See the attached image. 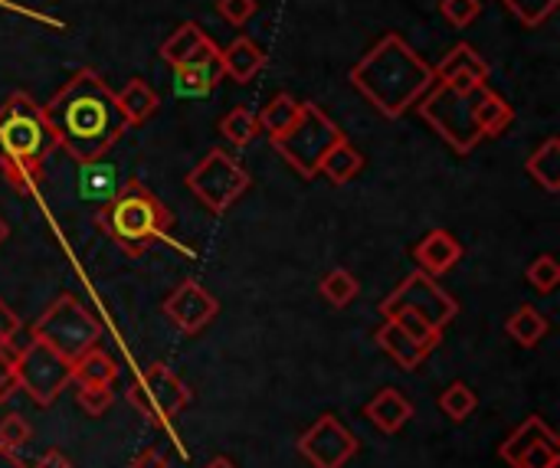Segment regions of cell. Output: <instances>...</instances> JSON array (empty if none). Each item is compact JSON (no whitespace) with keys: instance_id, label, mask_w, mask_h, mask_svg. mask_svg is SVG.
Instances as JSON below:
<instances>
[{"instance_id":"cell-1","label":"cell","mask_w":560,"mask_h":468,"mask_svg":"<svg viewBox=\"0 0 560 468\" xmlns=\"http://www.w3.org/2000/svg\"><path fill=\"white\" fill-rule=\"evenodd\" d=\"M43 112L52 128L56 148H62L75 164L102 161L128 131V121L118 112L115 92L92 69H79L43 105Z\"/></svg>"},{"instance_id":"cell-2","label":"cell","mask_w":560,"mask_h":468,"mask_svg":"<svg viewBox=\"0 0 560 468\" xmlns=\"http://www.w3.org/2000/svg\"><path fill=\"white\" fill-rule=\"evenodd\" d=\"M433 82V66L397 33H387L351 69V85L384 118H404Z\"/></svg>"},{"instance_id":"cell-3","label":"cell","mask_w":560,"mask_h":468,"mask_svg":"<svg viewBox=\"0 0 560 468\" xmlns=\"http://www.w3.org/2000/svg\"><path fill=\"white\" fill-rule=\"evenodd\" d=\"M56 151L43 105L26 92H13L0 105V171L16 194H33L43 184V164Z\"/></svg>"},{"instance_id":"cell-4","label":"cell","mask_w":560,"mask_h":468,"mask_svg":"<svg viewBox=\"0 0 560 468\" xmlns=\"http://www.w3.org/2000/svg\"><path fill=\"white\" fill-rule=\"evenodd\" d=\"M98 226L128 256H141L154 243L167 239L171 213L141 180H125L118 194L108 203H102Z\"/></svg>"},{"instance_id":"cell-5","label":"cell","mask_w":560,"mask_h":468,"mask_svg":"<svg viewBox=\"0 0 560 468\" xmlns=\"http://www.w3.org/2000/svg\"><path fill=\"white\" fill-rule=\"evenodd\" d=\"M479 92V89H476ZM476 92H456L446 82H433L420 102L413 105L420 112V118L456 151V154H469L479 141L482 131L476 125Z\"/></svg>"},{"instance_id":"cell-6","label":"cell","mask_w":560,"mask_h":468,"mask_svg":"<svg viewBox=\"0 0 560 468\" xmlns=\"http://www.w3.org/2000/svg\"><path fill=\"white\" fill-rule=\"evenodd\" d=\"M341 138H345V131L315 102H302L295 125L289 131H282L279 138H272V148L285 157V164L292 171H299L305 180H312V177H318V167H322V157L328 154V148Z\"/></svg>"},{"instance_id":"cell-7","label":"cell","mask_w":560,"mask_h":468,"mask_svg":"<svg viewBox=\"0 0 560 468\" xmlns=\"http://www.w3.org/2000/svg\"><path fill=\"white\" fill-rule=\"evenodd\" d=\"M33 338L46 341L66 361H79L102 341V325L85 305H79V299L62 295L39 315V321L33 325Z\"/></svg>"},{"instance_id":"cell-8","label":"cell","mask_w":560,"mask_h":468,"mask_svg":"<svg viewBox=\"0 0 560 468\" xmlns=\"http://www.w3.org/2000/svg\"><path fill=\"white\" fill-rule=\"evenodd\" d=\"M13 358H16V384L20 390L30 394L36 407H49L72 384V361H66L39 338L16 348Z\"/></svg>"},{"instance_id":"cell-9","label":"cell","mask_w":560,"mask_h":468,"mask_svg":"<svg viewBox=\"0 0 560 468\" xmlns=\"http://www.w3.org/2000/svg\"><path fill=\"white\" fill-rule=\"evenodd\" d=\"M249 187L246 167L226 154V151H210L190 174H187V190L210 210V213H226Z\"/></svg>"},{"instance_id":"cell-10","label":"cell","mask_w":560,"mask_h":468,"mask_svg":"<svg viewBox=\"0 0 560 468\" xmlns=\"http://www.w3.org/2000/svg\"><path fill=\"white\" fill-rule=\"evenodd\" d=\"M128 403L151 423L167 426L187 403H190V390L184 387V381L164 367V364H151L128 390Z\"/></svg>"},{"instance_id":"cell-11","label":"cell","mask_w":560,"mask_h":468,"mask_svg":"<svg viewBox=\"0 0 560 468\" xmlns=\"http://www.w3.org/2000/svg\"><path fill=\"white\" fill-rule=\"evenodd\" d=\"M394 305H400V308H410V312H417L420 318H427L433 328H446L456 315H459V302L433 279V276H427V272H413V276H407L387 299H384V305L381 308H394Z\"/></svg>"},{"instance_id":"cell-12","label":"cell","mask_w":560,"mask_h":468,"mask_svg":"<svg viewBox=\"0 0 560 468\" xmlns=\"http://www.w3.org/2000/svg\"><path fill=\"white\" fill-rule=\"evenodd\" d=\"M499 459L512 468H558V433L541 417H532L499 446Z\"/></svg>"},{"instance_id":"cell-13","label":"cell","mask_w":560,"mask_h":468,"mask_svg":"<svg viewBox=\"0 0 560 468\" xmlns=\"http://www.w3.org/2000/svg\"><path fill=\"white\" fill-rule=\"evenodd\" d=\"M299 453L315 468H345V463L358 456V440L341 426L338 417L328 413L299 436Z\"/></svg>"},{"instance_id":"cell-14","label":"cell","mask_w":560,"mask_h":468,"mask_svg":"<svg viewBox=\"0 0 560 468\" xmlns=\"http://www.w3.org/2000/svg\"><path fill=\"white\" fill-rule=\"evenodd\" d=\"M167 318L184 331V335H200L220 312V302L197 282H180L167 302H164Z\"/></svg>"},{"instance_id":"cell-15","label":"cell","mask_w":560,"mask_h":468,"mask_svg":"<svg viewBox=\"0 0 560 468\" xmlns=\"http://www.w3.org/2000/svg\"><path fill=\"white\" fill-rule=\"evenodd\" d=\"M433 79L446 82L456 92H476L489 82V62L482 59V52L472 43H456L436 66H433Z\"/></svg>"},{"instance_id":"cell-16","label":"cell","mask_w":560,"mask_h":468,"mask_svg":"<svg viewBox=\"0 0 560 468\" xmlns=\"http://www.w3.org/2000/svg\"><path fill=\"white\" fill-rule=\"evenodd\" d=\"M177 85L184 95H203L210 92L220 79H223V66H220V46L213 39H207L187 62H180L177 69Z\"/></svg>"},{"instance_id":"cell-17","label":"cell","mask_w":560,"mask_h":468,"mask_svg":"<svg viewBox=\"0 0 560 468\" xmlns=\"http://www.w3.org/2000/svg\"><path fill=\"white\" fill-rule=\"evenodd\" d=\"M413 259H417L420 272L440 279L443 272H450V269L463 259V243H459L450 230H430V233L413 246Z\"/></svg>"},{"instance_id":"cell-18","label":"cell","mask_w":560,"mask_h":468,"mask_svg":"<svg viewBox=\"0 0 560 468\" xmlns=\"http://www.w3.org/2000/svg\"><path fill=\"white\" fill-rule=\"evenodd\" d=\"M364 417H368L381 433L394 436V433H400V430L413 420V403H410L400 390L387 387V390H381V394L364 407Z\"/></svg>"},{"instance_id":"cell-19","label":"cell","mask_w":560,"mask_h":468,"mask_svg":"<svg viewBox=\"0 0 560 468\" xmlns=\"http://www.w3.org/2000/svg\"><path fill=\"white\" fill-rule=\"evenodd\" d=\"M220 66H223V75H230L233 82L246 85L249 79H256L262 72L266 52L249 36H236L226 49H220Z\"/></svg>"},{"instance_id":"cell-20","label":"cell","mask_w":560,"mask_h":468,"mask_svg":"<svg viewBox=\"0 0 560 468\" xmlns=\"http://www.w3.org/2000/svg\"><path fill=\"white\" fill-rule=\"evenodd\" d=\"M512 121H515V108L499 92L482 85L476 92V125H479L482 138H499L502 131H509Z\"/></svg>"},{"instance_id":"cell-21","label":"cell","mask_w":560,"mask_h":468,"mask_svg":"<svg viewBox=\"0 0 560 468\" xmlns=\"http://www.w3.org/2000/svg\"><path fill=\"white\" fill-rule=\"evenodd\" d=\"M118 171L105 161L79 164V197L89 203H108L118 194Z\"/></svg>"},{"instance_id":"cell-22","label":"cell","mask_w":560,"mask_h":468,"mask_svg":"<svg viewBox=\"0 0 560 468\" xmlns=\"http://www.w3.org/2000/svg\"><path fill=\"white\" fill-rule=\"evenodd\" d=\"M115 102H118V112L125 115L128 128H131V125H144V121L158 112V105H161L158 92H154L144 79H128L125 89L115 95Z\"/></svg>"},{"instance_id":"cell-23","label":"cell","mask_w":560,"mask_h":468,"mask_svg":"<svg viewBox=\"0 0 560 468\" xmlns=\"http://www.w3.org/2000/svg\"><path fill=\"white\" fill-rule=\"evenodd\" d=\"M364 171V154L348 141V138H341V141H335L331 148H328V154L322 157V167H318V174H325L331 184H348L351 177H358Z\"/></svg>"},{"instance_id":"cell-24","label":"cell","mask_w":560,"mask_h":468,"mask_svg":"<svg viewBox=\"0 0 560 468\" xmlns=\"http://www.w3.org/2000/svg\"><path fill=\"white\" fill-rule=\"evenodd\" d=\"M381 315H384V321H394L410 341H417L427 354L430 351H436L440 348V341H443V331L440 328H433L427 318H420L417 312H410V308H400V305H394V308H381Z\"/></svg>"},{"instance_id":"cell-25","label":"cell","mask_w":560,"mask_h":468,"mask_svg":"<svg viewBox=\"0 0 560 468\" xmlns=\"http://www.w3.org/2000/svg\"><path fill=\"white\" fill-rule=\"evenodd\" d=\"M377 344L404 367V371H417L423 361H427V351L417 344V341H410L394 321H384L381 325V331H377Z\"/></svg>"},{"instance_id":"cell-26","label":"cell","mask_w":560,"mask_h":468,"mask_svg":"<svg viewBox=\"0 0 560 468\" xmlns=\"http://www.w3.org/2000/svg\"><path fill=\"white\" fill-rule=\"evenodd\" d=\"M525 171L535 184H541L548 194L560 190V138H548L528 161Z\"/></svg>"},{"instance_id":"cell-27","label":"cell","mask_w":560,"mask_h":468,"mask_svg":"<svg viewBox=\"0 0 560 468\" xmlns=\"http://www.w3.org/2000/svg\"><path fill=\"white\" fill-rule=\"evenodd\" d=\"M207 39H210V36L203 33V26H200V23H194V20H190V23H180V26L164 39V46H161V59H164L167 66H174V69H177V66H180V62H187V59H190L203 43H207Z\"/></svg>"},{"instance_id":"cell-28","label":"cell","mask_w":560,"mask_h":468,"mask_svg":"<svg viewBox=\"0 0 560 468\" xmlns=\"http://www.w3.org/2000/svg\"><path fill=\"white\" fill-rule=\"evenodd\" d=\"M299 112H302V102H295L289 92H279V95H272V98L262 105V112L256 115L259 131H266L269 138H279L282 131H289V128L295 125Z\"/></svg>"},{"instance_id":"cell-29","label":"cell","mask_w":560,"mask_h":468,"mask_svg":"<svg viewBox=\"0 0 560 468\" xmlns=\"http://www.w3.org/2000/svg\"><path fill=\"white\" fill-rule=\"evenodd\" d=\"M548 328H551V325H548L545 312H538L535 305H522V308L509 318V325H505L509 338H512L515 344H522V348H538V344L545 341Z\"/></svg>"},{"instance_id":"cell-30","label":"cell","mask_w":560,"mask_h":468,"mask_svg":"<svg viewBox=\"0 0 560 468\" xmlns=\"http://www.w3.org/2000/svg\"><path fill=\"white\" fill-rule=\"evenodd\" d=\"M115 377H118L115 361L98 348H92L79 361H72V384H79V387L82 384H115Z\"/></svg>"},{"instance_id":"cell-31","label":"cell","mask_w":560,"mask_h":468,"mask_svg":"<svg viewBox=\"0 0 560 468\" xmlns=\"http://www.w3.org/2000/svg\"><path fill=\"white\" fill-rule=\"evenodd\" d=\"M322 299L328 302V305H335V308H345V305H351L354 299H358V292H361V282L348 272V269H331L325 279H322Z\"/></svg>"},{"instance_id":"cell-32","label":"cell","mask_w":560,"mask_h":468,"mask_svg":"<svg viewBox=\"0 0 560 468\" xmlns=\"http://www.w3.org/2000/svg\"><path fill=\"white\" fill-rule=\"evenodd\" d=\"M220 131L226 134V141L230 144H236V148H246L256 134H259V121H256V112H249V108H230L226 115H223V121H220Z\"/></svg>"},{"instance_id":"cell-33","label":"cell","mask_w":560,"mask_h":468,"mask_svg":"<svg viewBox=\"0 0 560 468\" xmlns=\"http://www.w3.org/2000/svg\"><path fill=\"white\" fill-rule=\"evenodd\" d=\"M502 7H505L522 26L535 30V26L548 23V20L558 13L560 0H502Z\"/></svg>"},{"instance_id":"cell-34","label":"cell","mask_w":560,"mask_h":468,"mask_svg":"<svg viewBox=\"0 0 560 468\" xmlns=\"http://www.w3.org/2000/svg\"><path fill=\"white\" fill-rule=\"evenodd\" d=\"M479 407V397L472 394V387L469 384H463V381H456V384H450L443 394H440V410L450 417V420H456V423H463L466 417H472V410Z\"/></svg>"},{"instance_id":"cell-35","label":"cell","mask_w":560,"mask_h":468,"mask_svg":"<svg viewBox=\"0 0 560 468\" xmlns=\"http://www.w3.org/2000/svg\"><path fill=\"white\" fill-rule=\"evenodd\" d=\"M525 279L532 282V289H535V292L551 295V292L560 285V262L551 256V253H545V256H538V259L528 266Z\"/></svg>"},{"instance_id":"cell-36","label":"cell","mask_w":560,"mask_h":468,"mask_svg":"<svg viewBox=\"0 0 560 468\" xmlns=\"http://www.w3.org/2000/svg\"><path fill=\"white\" fill-rule=\"evenodd\" d=\"M30 436H33V430H30V423L20 413H7L0 420V449L16 453V449H23L30 443Z\"/></svg>"},{"instance_id":"cell-37","label":"cell","mask_w":560,"mask_h":468,"mask_svg":"<svg viewBox=\"0 0 560 468\" xmlns=\"http://www.w3.org/2000/svg\"><path fill=\"white\" fill-rule=\"evenodd\" d=\"M75 397H79V407H82L89 417H102V413L112 407V400H115L112 384H82Z\"/></svg>"},{"instance_id":"cell-38","label":"cell","mask_w":560,"mask_h":468,"mask_svg":"<svg viewBox=\"0 0 560 468\" xmlns=\"http://www.w3.org/2000/svg\"><path fill=\"white\" fill-rule=\"evenodd\" d=\"M440 13L453 23V26H469L479 13H482V0H443Z\"/></svg>"},{"instance_id":"cell-39","label":"cell","mask_w":560,"mask_h":468,"mask_svg":"<svg viewBox=\"0 0 560 468\" xmlns=\"http://www.w3.org/2000/svg\"><path fill=\"white\" fill-rule=\"evenodd\" d=\"M259 10L256 0H217V13L230 23V26H246V20Z\"/></svg>"},{"instance_id":"cell-40","label":"cell","mask_w":560,"mask_h":468,"mask_svg":"<svg viewBox=\"0 0 560 468\" xmlns=\"http://www.w3.org/2000/svg\"><path fill=\"white\" fill-rule=\"evenodd\" d=\"M20 315L0 299V348L3 351H10L13 354V341H16V335H20Z\"/></svg>"},{"instance_id":"cell-41","label":"cell","mask_w":560,"mask_h":468,"mask_svg":"<svg viewBox=\"0 0 560 468\" xmlns=\"http://www.w3.org/2000/svg\"><path fill=\"white\" fill-rule=\"evenodd\" d=\"M13 390H20V384H16V358H13L10 351H3V354H0V403H3Z\"/></svg>"},{"instance_id":"cell-42","label":"cell","mask_w":560,"mask_h":468,"mask_svg":"<svg viewBox=\"0 0 560 468\" xmlns=\"http://www.w3.org/2000/svg\"><path fill=\"white\" fill-rule=\"evenodd\" d=\"M131 468H167V459L158 449H144L141 456H135Z\"/></svg>"},{"instance_id":"cell-43","label":"cell","mask_w":560,"mask_h":468,"mask_svg":"<svg viewBox=\"0 0 560 468\" xmlns=\"http://www.w3.org/2000/svg\"><path fill=\"white\" fill-rule=\"evenodd\" d=\"M33 468H72V463H69L59 449H46V453L36 459V466Z\"/></svg>"},{"instance_id":"cell-44","label":"cell","mask_w":560,"mask_h":468,"mask_svg":"<svg viewBox=\"0 0 560 468\" xmlns=\"http://www.w3.org/2000/svg\"><path fill=\"white\" fill-rule=\"evenodd\" d=\"M0 468H26L13 453H7V449H0Z\"/></svg>"},{"instance_id":"cell-45","label":"cell","mask_w":560,"mask_h":468,"mask_svg":"<svg viewBox=\"0 0 560 468\" xmlns=\"http://www.w3.org/2000/svg\"><path fill=\"white\" fill-rule=\"evenodd\" d=\"M203 468H236V463H233V459H226V456H217V459H210Z\"/></svg>"},{"instance_id":"cell-46","label":"cell","mask_w":560,"mask_h":468,"mask_svg":"<svg viewBox=\"0 0 560 468\" xmlns=\"http://www.w3.org/2000/svg\"><path fill=\"white\" fill-rule=\"evenodd\" d=\"M3 239H7V223L0 220V243H3Z\"/></svg>"},{"instance_id":"cell-47","label":"cell","mask_w":560,"mask_h":468,"mask_svg":"<svg viewBox=\"0 0 560 468\" xmlns=\"http://www.w3.org/2000/svg\"><path fill=\"white\" fill-rule=\"evenodd\" d=\"M0 354H3V348H0Z\"/></svg>"}]
</instances>
